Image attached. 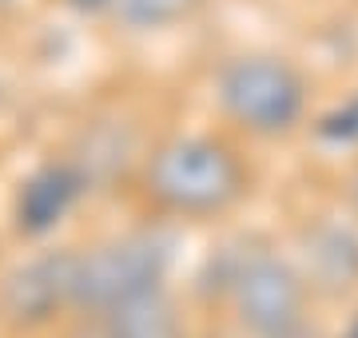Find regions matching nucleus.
<instances>
[{"label": "nucleus", "mask_w": 358, "mask_h": 338, "mask_svg": "<svg viewBox=\"0 0 358 338\" xmlns=\"http://www.w3.org/2000/svg\"><path fill=\"white\" fill-rule=\"evenodd\" d=\"M72 338H108V335H72Z\"/></svg>", "instance_id": "obj_11"}, {"label": "nucleus", "mask_w": 358, "mask_h": 338, "mask_svg": "<svg viewBox=\"0 0 358 338\" xmlns=\"http://www.w3.org/2000/svg\"><path fill=\"white\" fill-rule=\"evenodd\" d=\"M167 263H171V239L164 231H140L103 243L92 255H80L72 302L88 311H115L120 302L155 291Z\"/></svg>", "instance_id": "obj_2"}, {"label": "nucleus", "mask_w": 358, "mask_h": 338, "mask_svg": "<svg viewBox=\"0 0 358 338\" xmlns=\"http://www.w3.org/2000/svg\"><path fill=\"white\" fill-rule=\"evenodd\" d=\"M219 100L227 108V116L239 119L243 128L275 135L303 116L307 91L291 64H282L275 56H243L223 68Z\"/></svg>", "instance_id": "obj_3"}, {"label": "nucleus", "mask_w": 358, "mask_h": 338, "mask_svg": "<svg viewBox=\"0 0 358 338\" xmlns=\"http://www.w3.org/2000/svg\"><path fill=\"white\" fill-rule=\"evenodd\" d=\"M319 131L327 135V140H358V100H350L343 112L327 116L319 124Z\"/></svg>", "instance_id": "obj_9"}, {"label": "nucleus", "mask_w": 358, "mask_h": 338, "mask_svg": "<svg viewBox=\"0 0 358 338\" xmlns=\"http://www.w3.org/2000/svg\"><path fill=\"white\" fill-rule=\"evenodd\" d=\"M76 267L80 255H68V251H48L24 263L4 283V311L16 323H44L60 302L76 295Z\"/></svg>", "instance_id": "obj_5"}, {"label": "nucleus", "mask_w": 358, "mask_h": 338, "mask_svg": "<svg viewBox=\"0 0 358 338\" xmlns=\"http://www.w3.org/2000/svg\"><path fill=\"white\" fill-rule=\"evenodd\" d=\"M152 191L176 211H219L243 191V168L223 143L211 140H171L159 147L148 168Z\"/></svg>", "instance_id": "obj_1"}, {"label": "nucleus", "mask_w": 358, "mask_h": 338, "mask_svg": "<svg viewBox=\"0 0 358 338\" xmlns=\"http://www.w3.org/2000/svg\"><path fill=\"white\" fill-rule=\"evenodd\" d=\"M179 330L176 302L159 286L108 311V338H179Z\"/></svg>", "instance_id": "obj_7"}, {"label": "nucleus", "mask_w": 358, "mask_h": 338, "mask_svg": "<svg viewBox=\"0 0 358 338\" xmlns=\"http://www.w3.org/2000/svg\"><path fill=\"white\" fill-rule=\"evenodd\" d=\"M84 191V175L72 163H48L36 175H28L16 199V223L28 235H44L68 215V207Z\"/></svg>", "instance_id": "obj_6"}, {"label": "nucleus", "mask_w": 358, "mask_h": 338, "mask_svg": "<svg viewBox=\"0 0 358 338\" xmlns=\"http://www.w3.org/2000/svg\"><path fill=\"white\" fill-rule=\"evenodd\" d=\"M239 323L263 338H287L303 318V283L275 255H247L231 274Z\"/></svg>", "instance_id": "obj_4"}, {"label": "nucleus", "mask_w": 358, "mask_h": 338, "mask_svg": "<svg viewBox=\"0 0 358 338\" xmlns=\"http://www.w3.org/2000/svg\"><path fill=\"white\" fill-rule=\"evenodd\" d=\"M192 8L195 0H115V16L128 28H164Z\"/></svg>", "instance_id": "obj_8"}, {"label": "nucleus", "mask_w": 358, "mask_h": 338, "mask_svg": "<svg viewBox=\"0 0 358 338\" xmlns=\"http://www.w3.org/2000/svg\"><path fill=\"white\" fill-rule=\"evenodd\" d=\"M80 13H103V8H115V0H68Z\"/></svg>", "instance_id": "obj_10"}]
</instances>
